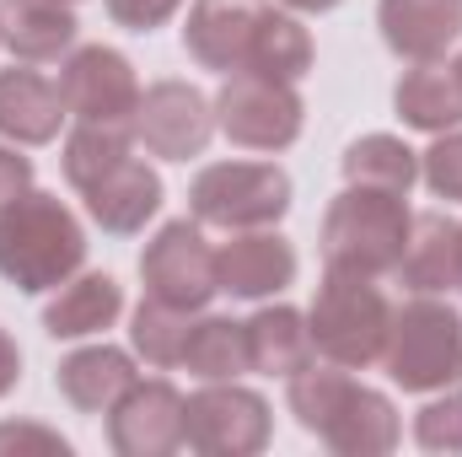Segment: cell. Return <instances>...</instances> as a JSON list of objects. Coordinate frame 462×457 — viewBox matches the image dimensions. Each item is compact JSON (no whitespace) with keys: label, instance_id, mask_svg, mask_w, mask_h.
Here are the masks:
<instances>
[{"label":"cell","instance_id":"cell-17","mask_svg":"<svg viewBox=\"0 0 462 457\" xmlns=\"http://www.w3.org/2000/svg\"><path fill=\"white\" fill-rule=\"evenodd\" d=\"M60 118H70L60 81L38 76L27 65L0 70V135L11 145H49L60 135Z\"/></svg>","mask_w":462,"mask_h":457},{"label":"cell","instance_id":"cell-15","mask_svg":"<svg viewBox=\"0 0 462 457\" xmlns=\"http://www.w3.org/2000/svg\"><path fill=\"white\" fill-rule=\"evenodd\" d=\"M81 200H87V216L108 231V237H134V231H145V221L162 210V178H156V167H145L129 151L124 162H114L108 173H97L81 189Z\"/></svg>","mask_w":462,"mask_h":457},{"label":"cell","instance_id":"cell-30","mask_svg":"<svg viewBox=\"0 0 462 457\" xmlns=\"http://www.w3.org/2000/svg\"><path fill=\"white\" fill-rule=\"evenodd\" d=\"M420 178L436 200H462V129L436 135V145L420 151Z\"/></svg>","mask_w":462,"mask_h":457},{"label":"cell","instance_id":"cell-26","mask_svg":"<svg viewBox=\"0 0 462 457\" xmlns=\"http://www.w3.org/2000/svg\"><path fill=\"white\" fill-rule=\"evenodd\" d=\"M189 318H194V312L145 296V302L134 307V318H129V344H134V355H140L145 366H156V371L183 366V344H189V329H194Z\"/></svg>","mask_w":462,"mask_h":457},{"label":"cell","instance_id":"cell-20","mask_svg":"<svg viewBox=\"0 0 462 457\" xmlns=\"http://www.w3.org/2000/svg\"><path fill=\"white\" fill-rule=\"evenodd\" d=\"M124 312V285L114 275H70L54 302L43 307V329L49 340H92L103 329H114V318Z\"/></svg>","mask_w":462,"mask_h":457},{"label":"cell","instance_id":"cell-2","mask_svg":"<svg viewBox=\"0 0 462 457\" xmlns=\"http://www.w3.org/2000/svg\"><path fill=\"white\" fill-rule=\"evenodd\" d=\"M87 264V231L60 194L27 189L0 210V280L38 296L60 291Z\"/></svg>","mask_w":462,"mask_h":457},{"label":"cell","instance_id":"cell-6","mask_svg":"<svg viewBox=\"0 0 462 457\" xmlns=\"http://www.w3.org/2000/svg\"><path fill=\"white\" fill-rule=\"evenodd\" d=\"M189 210L199 227L253 231L291 210V178L274 162H210L189 183Z\"/></svg>","mask_w":462,"mask_h":457},{"label":"cell","instance_id":"cell-4","mask_svg":"<svg viewBox=\"0 0 462 457\" xmlns=\"http://www.w3.org/2000/svg\"><path fill=\"white\" fill-rule=\"evenodd\" d=\"M307 329H312V344H318L323 360L349 366V371H365L387 350L393 307H387V296H382V285L371 275L328 269L323 285H318V296H312Z\"/></svg>","mask_w":462,"mask_h":457},{"label":"cell","instance_id":"cell-13","mask_svg":"<svg viewBox=\"0 0 462 457\" xmlns=\"http://www.w3.org/2000/svg\"><path fill=\"white\" fill-rule=\"evenodd\" d=\"M263 0H194L189 5V22H183V49L205 65V70H221L236 76L253 65V43H258V27H263Z\"/></svg>","mask_w":462,"mask_h":457},{"label":"cell","instance_id":"cell-25","mask_svg":"<svg viewBox=\"0 0 462 457\" xmlns=\"http://www.w3.org/2000/svg\"><path fill=\"white\" fill-rule=\"evenodd\" d=\"M183 371L199 377V382H236L242 371H253L247 360V323L236 318H199L189 329V344H183Z\"/></svg>","mask_w":462,"mask_h":457},{"label":"cell","instance_id":"cell-32","mask_svg":"<svg viewBox=\"0 0 462 457\" xmlns=\"http://www.w3.org/2000/svg\"><path fill=\"white\" fill-rule=\"evenodd\" d=\"M27 447L54 452V457L70 452V442L60 431H43V425H0V452H27Z\"/></svg>","mask_w":462,"mask_h":457},{"label":"cell","instance_id":"cell-31","mask_svg":"<svg viewBox=\"0 0 462 457\" xmlns=\"http://www.w3.org/2000/svg\"><path fill=\"white\" fill-rule=\"evenodd\" d=\"M178 5L183 0H108V16L118 27H129V33H156L162 22H172Z\"/></svg>","mask_w":462,"mask_h":457},{"label":"cell","instance_id":"cell-24","mask_svg":"<svg viewBox=\"0 0 462 457\" xmlns=\"http://www.w3.org/2000/svg\"><path fill=\"white\" fill-rule=\"evenodd\" d=\"M345 167V183H360V189H387V194H403L420 183V151H409L398 135H360L339 156Z\"/></svg>","mask_w":462,"mask_h":457},{"label":"cell","instance_id":"cell-37","mask_svg":"<svg viewBox=\"0 0 462 457\" xmlns=\"http://www.w3.org/2000/svg\"><path fill=\"white\" fill-rule=\"evenodd\" d=\"M452 70H457V81H462V54H457V65H452Z\"/></svg>","mask_w":462,"mask_h":457},{"label":"cell","instance_id":"cell-10","mask_svg":"<svg viewBox=\"0 0 462 457\" xmlns=\"http://www.w3.org/2000/svg\"><path fill=\"white\" fill-rule=\"evenodd\" d=\"M60 92L76 124H134V108H140V76L108 43L70 49L60 70Z\"/></svg>","mask_w":462,"mask_h":457},{"label":"cell","instance_id":"cell-23","mask_svg":"<svg viewBox=\"0 0 462 457\" xmlns=\"http://www.w3.org/2000/svg\"><path fill=\"white\" fill-rule=\"evenodd\" d=\"M247 360H253V371L285 377V382L301 366H312L318 344H312V329H307V312H296V307H258L247 318Z\"/></svg>","mask_w":462,"mask_h":457},{"label":"cell","instance_id":"cell-29","mask_svg":"<svg viewBox=\"0 0 462 457\" xmlns=\"http://www.w3.org/2000/svg\"><path fill=\"white\" fill-rule=\"evenodd\" d=\"M414 442L425 452H462V387H441V398L414 415Z\"/></svg>","mask_w":462,"mask_h":457},{"label":"cell","instance_id":"cell-14","mask_svg":"<svg viewBox=\"0 0 462 457\" xmlns=\"http://www.w3.org/2000/svg\"><path fill=\"white\" fill-rule=\"evenodd\" d=\"M216 269H221V291L226 296L263 302V296H280L296 280V247L280 231L253 227L216 247Z\"/></svg>","mask_w":462,"mask_h":457},{"label":"cell","instance_id":"cell-19","mask_svg":"<svg viewBox=\"0 0 462 457\" xmlns=\"http://www.w3.org/2000/svg\"><path fill=\"white\" fill-rule=\"evenodd\" d=\"M81 22L70 16L65 0H0V43L22 65H43L76 49Z\"/></svg>","mask_w":462,"mask_h":457},{"label":"cell","instance_id":"cell-36","mask_svg":"<svg viewBox=\"0 0 462 457\" xmlns=\"http://www.w3.org/2000/svg\"><path fill=\"white\" fill-rule=\"evenodd\" d=\"M457 291H462V242H457Z\"/></svg>","mask_w":462,"mask_h":457},{"label":"cell","instance_id":"cell-18","mask_svg":"<svg viewBox=\"0 0 462 457\" xmlns=\"http://www.w3.org/2000/svg\"><path fill=\"white\" fill-rule=\"evenodd\" d=\"M129 382H134V360H129V350H118V344L70 350V355L60 360V371H54L60 398H65L70 409H81V415H108L118 398L129 393Z\"/></svg>","mask_w":462,"mask_h":457},{"label":"cell","instance_id":"cell-8","mask_svg":"<svg viewBox=\"0 0 462 457\" xmlns=\"http://www.w3.org/2000/svg\"><path fill=\"white\" fill-rule=\"evenodd\" d=\"M274 415L263 393L236 382H205L194 398H183V447L205 457H253L269 447Z\"/></svg>","mask_w":462,"mask_h":457},{"label":"cell","instance_id":"cell-1","mask_svg":"<svg viewBox=\"0 0 462 457\" xmlns=\"http://www.w3.org/2000/svg\"><path fill=\"white\" fill-rule=\"evenodd\" d=\"M285 404L301 431L345 457H382L398 447V409L387 393L349 377V366H301L285 387Z\"/></svg>","mask_w":462,"mask_h":457},{"label":"cell","instance_id":"cell-34","mask_svg":"<svg viewBox=\"0 0 462 457\" xmlns=\"http://www.w3.org/2000/svg\"><path fill=\"white\" fill-rule=\"evenodd\" d=\"M16 382H22V350H16V340L0 329V398H5Z\"/></svg>","mask_w":462,"mask_h":457},{"label":"cell","instance_id":"cell-11","mask_svg":"<svg viewBox=\"0 0 462 457\" xmlns=\"http://www.w3.org/2000/svg\"><path fill=\"white\" fill-rule=\"evenodd\" d=\"M216 135V103L189 87V81H156L140 92V108H134V140L162 156V162H189L210 145Z\"/></svg>","mask_w":462,"mask_h":457},{"label":"cell","instance_id":"cell-7","mask_svg":"<svg viewBox=\"0 0 462 457\" xmlns=\"http://www.w3.org/2000/svg\"><path fill=\"white\" fill-rule=\"evenodd\" d=\"M301 124H307V103L296 81L236 70L216 92V129L242 151H285L301 140Z\"/></svg>","mask_w":462,"mask_h":457},{"label":"cell","instance_id":"cell-12","mask_svg":"<svg viewBox=\"0 0 462 457\" xmlns=\"http://www.w3.org/2000/svg\"><path fill=\"white\" fill-rule=\"evenodd\" d=\"M108 447L118 457H167L183 447V393L167 377L129 382V393L108 409Z\"/></svg>","mask_w":462,"mask_h":457},{"label":"cell","instance_id":"cell-22","mask_svg":"<svg viewBox=\"0 0 462 457\" xmlns=\"http://www.w3.org/2000/svg\"><path fill=\"white\" fill-rule=\"evenodd\" d=\"M457 242H462V221L441 216V210H425L414 216L409 227V247H403V285L420 291V296H436V291H457Z\"/></svg>","mask_w":462,"mask_h":457},{"label":"cell","instance_id":"cell-38","mask_svg":"<svg viewBox=\"0 0 462 457\" xmlns=\"http://www.w3.org/2000/svg\"><path fill=\"white\" fill-rule=\"evenodd\" d=\"M65 5H76V0H65Z\"/></svg>","mask_w":462,"mask_h":457},{"label":"cell","instance_id":"cell-21","mask_svg":"<svg viewBox=\"0 0 462 457\" xmlns=\"http://www.w3.org/2000/svg\"><path fill=\"white\" fill-rule=\"evenodd\" d=\"M393 108L409 129H425V135H447L462 124V81L452 65L441 60H420L414 70L398 76L393 87Z\"/></svg>","mask_w":462,"mask_h":457},{"label":"cell","instance_id":"cell-5","mask_svg":"<svg viewBox=\"0 0 462 457\" xmlns=\"http://www.w3.org/2000/svg\"><path fill=\"white\" fill-rule=\"evenodd\" d=\"M387 377L403 393H441L462 382V318L436 302V296H414L393 312L387 329Z\"/></svg>","mask_w":462,"mask_h":457},{"label":"cell","instance_id":"cell-28","mask_svg":"<svg viewBox=\"0 0 462 457\" xmlns=\"http://www.w3.org/2000/svg\"><path fill=\"white\" fill-rule=\"evenodd\" d=\"M134 151V124H76L70 140H65V178L70 189L81 194L97 173H108L114 162H124Z\"/></svg>","mask_w":462,"mask_h":457},{"label":"cell","instance_id":"cell-35","mask_svg":"<svg viewBox=\"0 0 462 457\" xmlns=\"http://www.w3.org/2000/svg\"><path fill=\"white\" fill-rule=\"evenodd\" d=\"M291 11H334V5H345V0H285Z\"/></svg>","mask_w":462,"mask_h":457},{"label":"cell","instance_id":"cell-16","mask_svg":"<svg viewBox=\"0 0 462 457\" xmlns=\"http://www.w3.org/2000/svg\"><path fill=\"white\" fill-rule=\"evenodd\" d=\"M376 27L398 60H441L462 38V0H376Z\"/></svg>","mask_w":462,"mask_h":457},{"label":"cell","instance_id":"cell-3","mask_svg":"<svg viewBox=\"0 0 462 457\" xmlns=\"http://www.w3.org/2000/svg\"><path fill=\"white\" fill-rule=\"evenodd\" d=\"M409 205L403 194L387 189H360L349 183L345 194H334V205L323 210V264L328 269H349V275H393L403 264L409 247Z\"/></svg>","mask_w":462,"mask_h":457},{"label":"cell","instance_id":"cell-9","mask_svg":"<svg viewBox=\"0 0 462 457\" xmlns=\"http://www.w3.org/2000/svg\"><path fill=\"white\" fill-rule=\"evenodd\" d=\"M140 280H145V296L167 307H183V312L210 307V296L221 291V269L199 221H167L156 231L140 253Z\"/></svg>","mask_w":462,"mask_h":457},{"label":"cell","instance_id":"cell-27","mask_svg":"<svg viewBox=\"0 0 462 457\" xmlns=\"http://www.w3.org/2000/svg\"><path fill=\"white\" fill-rule=\"evenodd\" d=\"M258 76H280V81H301L312 70V33L285 16V11H263V27H258V43H253V65Z\"/></svg>","mask_w":462,"mask_h":457},{"label":"cell","instance_id":"cell-33","mask_svg":"<svg viewBox=\"0 0 462 457\" xmlns=\"http://www.w3.org/2000/svg\"><path fill=\"white\" fill-rule=\"evenodd\" d=\"M32 189V162L16 151V145H0V210L16 200V194H27Z\"/></svg>","mask_w":462,"mask_h":457}]
</instances>
